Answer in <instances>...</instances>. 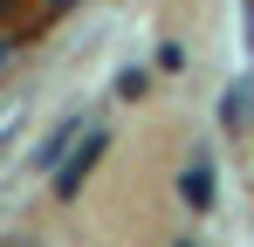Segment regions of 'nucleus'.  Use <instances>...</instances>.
Returning a JSON list of instances; mask_svg holds the SVG:
<instances>
[{
	"mask_svg": "<svg viewBox=\"0 0 254 247\" xmlns=\"http://www.w3.org/2000/svg\"><path fill=\"white\" fill-rule=\"evenodd\" d=\"M103 158V130H89L83 137V151H76V158L62 165V172H55V192H62V199H76V192H83V179H89V165Z\"/></svg>",
	"mask_w": 254,
	"mask_h": 247,
	"instance_id": "nucleus-1",
	"label": "nucleus"
},
{
	"mask_svg": "<svg viewBox=\"0 0 254 247\" xmlns=\"http://www.w3.org/2000/svg\"><path fill=\"white\" fill-rule=\"evenodd\" d=\"M76 130H83V117H69V124H62V130L42 144V151H28V165H35V172H55V165H62V151L76 144Z\"/></svg>",
	"mask_w": 254,
	"mask_h": 247,
	"instance_id": "nucleus-2",
	"label": "nucleus"
},
{
	"mask_svg": "<svg viewBox=\"0 0 254 247\" xmlns=\"http://www.w3.org/2000/svg\"><path fill=\"white\" fill-rule=\"evenodd\" d=\"M179 192H186V206H213V165H186V179H179Z\"/></svg>",
	"mask_w": 254,
	"mask_h": 247,
	"instance_id": "nucleus-3",
	"label": "nucleus"
},
{
	"mask_svg": "<svg viewBox=\"0 0 254 247\" xmlns=\"http://www.w3.org/2000/svg\"><path fill=\"white\" fill-rule=\"evenodd\" d=\"M55 7H69V0H55Z\"/></svg>",
	"mask_w": 254,
	"mask_h": 247,
	"instance_id": "nucleus-4",
	"label": "nucleus"
}]
</instances>
